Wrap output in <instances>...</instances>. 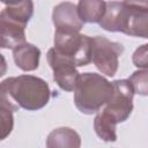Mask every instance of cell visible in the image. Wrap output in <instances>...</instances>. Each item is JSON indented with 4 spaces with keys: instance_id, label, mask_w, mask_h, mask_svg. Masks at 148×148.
I'll use <instances>...</instances> for the list:
<instances>
[{
    "instance_id": "6da1fadb",
    "label": "cell",
    "mask_w": 148,
    "mask_h": 148,
    "mask_svg": "<svg viewBox=\"0 0 148 148\" xmlns=\"http://www.w3.org/2000/svg\"><path fill=\"white\" fill-rule=\"evenodd\" d=\"M51 97L46 81L34 75H18L1 82V104L13 111L22 108L36 111L44 108Z\"/></svg>"
},
{
    "instance_id": "7a4b0ae2",
    "label": "cell",
    "mask_w": 148,
    "mask_h": 148,
    "mask_svg": "<svg viewBox=\"0 0 148 148\" xmlns=\"http://www.w3.org/2000/svg\"><path fill=\"white\" fill-rule=\"evenodd\" d=\"M113 90V82L97 73L80 74L74 88V104L84 114L96 113L111 98Z\"/></svg>"
},
{
    "instance_id": "3957f363",
    "label": "cell",
    "mask_w": 148,
    "mask_h": 148,
    "mask_svg": "<svg viewBox=\"0 0 148 148\" xmlns=\"http://www.w3.org/2000/svg\"><path fill=\"white\" fill-rule=\"evenodd\" d=\"M54 49L69 58L76 67L91 62V37L75 30L56 29Z\"/></svg>"
},
{
    "instance_id": "277c9868",
    "label": "cell",
    "mask_w": 148,
    "mask_h": 148,
    "mask_svg": "<svg viewBox=\"0 0 148 148\" xmlns=\"http://www.w3.org/2000/svg\"><path fill=\"white\" fill-rule=\"evenodd\" d=\"M123 52L124 46L120 43L112 42L104 36L91 37V61L101 73L108 76L117 73L118 59Z\"/></svg>"
},
{
    "instance_id": "5b68a950",
    "label": "cell",
    "mask_w": 148,
    "mask_h": 148,
    "mask_svg": "<svg viewBox=\"0 0 148 148\" xmlns=\"http://www.w3.org/2000/svg\"><path fill=\"white\" fill-rule=\"evenodd\" d=\"M113 94L104 105V110L109 112L118 123H124L132 113L133 96L135 91L130 80H116L113 81Z\"/></svg>"
},
{
    "instance_id": "8992f818",
    "label": "cell",
    "mask_w": 148,
    "mask_h": 148,
    "mask_svg": "<svg viewBox=\"0 0 148 148\" xmlns=\"http://www.w3.org/2000/svg\"><path fill=\"white\" fill-rule=\"evenodd\" d=\"M47 61L53 71V80L59 88L65 91H74L80 76L75 64L69 58L60 54L54 47L47 51Z\"/></svg>"
},
{
    "instance_id": "52a82bcc",
    "label": "cell",
    "mask_w": 148,
    "mask_h": 148,
    "mask_svg": "<svg viewBox=\"0 0 148 148\" xmlns=\"http://www.w3.org/2000/svg\"><path fill=\"white\" fill-rule=\"evenodd\" d=\"M1 47L2 49H15L18 45L25 43V23L12 18L1 13Z\"/></svg>"
},
{
    "instance_id": "ba28073f",
    "label": "cell",
    "mask_w": 148,
    "mask_h": 148,
    "mask_svg": "<svg viewBox=\"0 0 148 148\" xmlns=\"http://www.w3.org/2000/svg\"><path fill=\"white\" fill-rule=\"evenodd\" d=\"M52 21L56 29L80 31L83 27L77 7L72 2H61L53 8Z\"/></svg>"
},
{
    "instance_id": "9c48e42d",
    "label": "cell",
    "mask_w": 148,
    "mask_h": 148,
    "mask_svg": "<svg viewBox=\"0 0 148 148\" xmlns=\"http://www.w3.org/2000/svg\"><path fill=\"white\" fill-rule=\"evenodd\" d=\"M123 32L130 36L148 39V8L127 6Z\"/></svg>"
},
{
    "instance_id": "30bf717a",
    "label": "cell",
    "mask_w": 148,
    "mask_h": 148,
    "mask_svg": "<svg viewBox=\"0 0 148 148\" xmlns=\"http://www.w3.org/2000/svg\"><path fill=\"white\" fill-rule=\"evenodd\" d=\"M127 13V6L124 2L110 1L106 2V9L104 16L99 21V25L110 32H123L125 18Z\"/></svg>"
},
{
    "instance_id": "8fae6325",
    "label": "cell",
    "mask_w": 148,
    "mask_h": 148,
    "mask_svg": "<svg viewBox=\"0 0 148 148\" xmlns=\"http://www.w3.org/2000/svg\"><path fill=\"white\" fill-rule=\"evenodd\" d=\"M13 58L15 65L24 71L31 72L37 69L39 65L40 50L30 43H23L13 50Z\"/></svg>"
},
{
    "instance_id": "7c38bea8",
    "label": "cell",
    "mask_w": 148,
    "mask_h": 148,
    "mask_svg": "<svg viewBox=\"0 0 148 148\" xmlns=\"http://www.w3.org/2000/svg\"><path fill=\"white\" fill-rule=\"evenodd\" d=\"M118 121L104 109L99 110L94 120V128L98 138L106 142H114L117 140L116 126Z\"/></svg>"
},
{
    "instance_id": "4fadbf2b",
    "label": "cell",
    "mask_w": 148,
    "mask_h": 148,
    "mask_svg": "<svg viewBox=\"0 0 148 148\" xmlns=\"http://www.w3.org/2000/svg\"><path fill=\"white\" fill-rule=\"evenodd\" d=\"M76 7L83 23H99L104 16L106 2L104 0H80Z\"/></svg>"
},
{
    "instance_id": "5bb4252c",
    "label": "cell",
    "mask_w": 148,
    "mask_h": 148,
    "mask_svg": "<svg viewBox=\"0 0 148 148\" xmlns=\"http://www.w3.org/2000/svg\"><path fill=\"white\" fill-rule=\"evenodd\" d=\"M80 135L69 127H59L53 130L46 140V146L53 147H80Z\"/></svg>"
},
{
    "instance_id": "9a60e30c",
    "label": "cell",
    "mask_w": 148,
    "mask_h": 148,
    "mask_svg": "<svg viewBox=\"0 0 148 148\" xmlns=\"http://www.w3.org/2000/svg\"><path fill=\"white\" fill-rule=\"evenodd\" d=\"M1 13L27 24L34 14V2L32 0H16L7 5Z\"/></svg>"
},
{
    "instance_id": "2e32d148",
    "label": "cell",
    "mask_w": 148,
    "mask_h": 148,
    "mask_svg": "<svg viewBox=\"0 0 148 148\" xmlns=\"http://www.w3.org/2000/svg\"><path fill=\"white\" fill-rule=\"evenodd\" d=\"M128 80L136 94L141 96H148V68L135 71Z\"/></svg>"
},
{
    "instance_id": "e0dca14e",
    "label": "cell",
    "mask_w": 148,
    "mask_h": 148,
    "mask_svg": "<svg viewBox=\"0 0 148 148\" xmlns=\"http://www.w3.org/2000/svg\"><path fill=\"white\" fill-rule=\"evenodd\" d=\"M13 110L2 105L0 108V119H1V124H0V139L5 140L13 130V125H14V120H13Z\"/></svg>"
},
{
    "instance_id": "ac0fdd59",
    "label": "cell",
    "mask_w": 148,
    "mask_h": 148,
    "mask_svg": "<svg viewBox=\"0 0 148 148\" xmlns=\"http://www.w3.org/2000/svg\"><path fill=\"white\" fill-rule=\"evenodd\" d=\"M132 61L138 68H148V44H143L134 51Z\"/></svg>"
},
{
    "instance_id": "d6986e66",
    "label": "cell",
    "mask_w": 148,
    "mask_h": 148,
    "mask_svg": "<svg viewBox=\"0 0 148 148\" xmlns=\"http://www.w3.org/2000/svg\"><path fill=\"white\" fill-rule=\"evenodd\" d=\"M123 2L131 7L148 8V0H123Z\"/></svg>"
},
{
    "instance_id": "ffe728a7",
    "label": "cell",
    "mask_w": 148,
    "mask_h": 148,
    "mask_svg": "<svg viewBox=\"0 0 148 148\" xmlns=\"http://www.w3.org/2000/svg\"><path fill=\"white\" fill-rule=\"evenodd\" d=\"M14 1H16V0H1V2H3V3H6V5H9V3H12V2H14Z\"/></svg>"
}]
</instances>
